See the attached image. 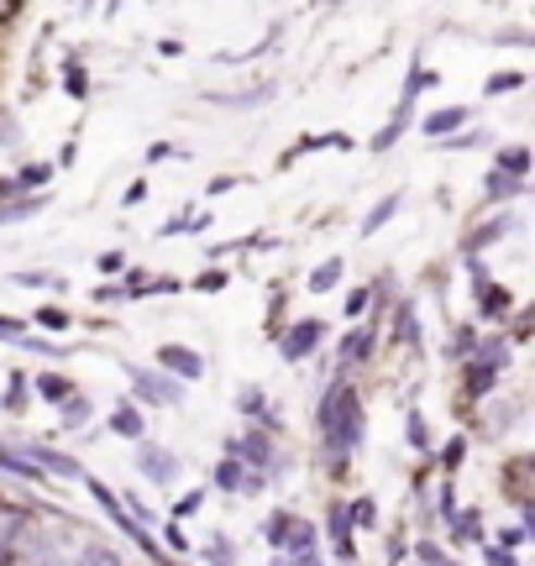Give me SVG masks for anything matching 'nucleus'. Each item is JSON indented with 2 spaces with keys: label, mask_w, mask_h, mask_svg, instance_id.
<instances>
[{
  "label": "nucleus",
  "mask_w": 535,
  "mask_h": 566,
  "mask_svg": "<svg viewBox=\"0 0 535 566\" xmlns=\"http://www.w3.org/2000/svg\"><path fill=\"white\" fill-rule=\"evenodd\" d=\"M16 11H22V0H0V22H11Z\"/></svg>",
  "instance_id": "obj_48"
},
{
  "label": "nucleus",
  "mask_w": 535,
  "mask_h": 566,
  "mask_svg": "<svg viewBox=\"0 0 535 566\" xmlns=\"http://www.w3.org/2000/svg\"><path fill=\"white\" fill-rule=\"evenodd\" d=\"M331 540H336V551H341V556H352V514H347L341 504L331 508Z\"/></svg>",
  "instance_id": "obj_17"
},
{
  "label": "nucleus",
  "mask_w": 535,
  "mask_h": 566,
  "mask_svg": "<svg viewBox=\"0 0 535 566\" xmlns=\"http://www.w3.org/2000/svg\"><path fill=\"white\" fill-rule=\"evenodd\" d=\"M163 536H169V545H174V551H184V545H189V540H184V530H178V525H169Z\"/></svg>",
  "instance_id": "obj_47"
},
{
  "label": "nucleus",
  "mask_w": 535,
  "mask_h": 566,
  "mask_svg": "<svg viewBox=\"0 0 535 566\" xmlns=\"http://www.w3.org/2000/svg\"><path fill=\"white\" fill-rule=\"evenodd\" d=\"M347 514H352V525H368V530H373V519H378V508L368 504V499H362V504H352Z\"/></svg>",
  "instance_id": "obj_34"
},
{
  "label": "nucleus",
  "mask_w": 535,
  "mask_h": 566,
  "mask_svg": "<svg viewBox=\"0 0 535 566\" xmlns=\"http://www.w3.org/2000/svg\"><path fill=\"white\" fill-rule=\"evenodd\" d=\"M341 273H347V263H341V257H326L321 268L310 273V289H315V294H331V289L341 284Z\"/></svg>",
  "instance_id": "obj_16"
},
{
  "label": "nucleus",
  "mask_w": 535,
  "mask_h": 566,
  "mask_svg": "<svg viewBox=\"0 0 535 566\" xmlns=\"http://www.w3.org/2000/svg\"><path fill=\"white\" fill-rule=\"evenodd\" d=\"M37 326H48V330H63V326H69V315H63V310H42V315H37Z\"/></svg>",
  "instance_id": "obj_37"
},
{
  "label": "nucleus",
  "mask_w": 535,
  "mask_h": 566,
  "mask_svg": "<svg viewBox=\"0 0 535 566\" xmlns=\"http://www.w3.org/2000/svg\"><path fill=\"white\" fill-rule=\"evenodd\" d=\"M32 462H37L42 473H59V477L85 482V467H79V462H69V456H59V451H48V446H32Z\"/></svg>",
  "instance_id": "obj_11"
},
{
  "label": "nucleus",
  "mask_w": 535,
  "mask_h": 566,
  "mask_svg": "<svg viewBox=\"0 0 535 566\" xmlns=\"http://www.w3.org/2000/svg\"><path fill=\"white\" fill-rule=\"evenodd\" d=\"M420 556H425V562H431V566H457V562H446V556H441V551H436V545H420Z\"/></svg>",
  "instance_id": "obj_45"
},
{
  "label": "nucleus",
  "mask_w": 535,
  "mask_h": 566,
  "mask_svg": "<svg viewBox=\"0 0 535 566\" xmlns=\"http://www.w3.org/2000/svg\"><path fill=\"white\" fill-rule=\"evenodd\" d=\"M505 362H509V341H488V347H483V352L468 362V393H473V399H483L488 388L499 383Z\"/></svg>",
  "instance_id": "obj_3"
},
{
  "label": "nucleus",
  "mask_w": 535,
  "mask_h": 566,
  "mask_svg": "<svg viewBox=\"0 0 535 566\" xmlns=\"http://www.w3.org/2000/svg\"><path fill=\"white\" fill-rule=\"evenodd\" d=\"M394 210H399V194H388L384 205L373 210V215H368V221H362V237H373V231H378V226H384L388 215H394Z\"/></svg>",
  "instance_id": "obj_23"
},
{
  "label": "nucleus",
  "mask_w": 535,
  "mask_h": 566,
  "mask_svg": "<svg viewBox=\"0 0 535 566\" xmlns=\"http://www.w3.org/2000/svg\"><path fill=\"white\" fill-rule=\"evenodd\" d=\"M520 85H525V74H514V68H509V74H494V79L483 85V95H509V90H520Z\"/></svg>",
  "instance_id": "obj_24"
},
{
  "label": "nucleus",
  "mask_w": 535,
  "mask_h": 566,
  "mask_svg": "<svg viewBox=\"0 0 535 566\" xmlns=\"http://www.w3.org/2000/svg\"><path fill=\"white\" fill-rule=\"evenodd\" d=\"M436 79H441V74H436V68H415V74H410V79H405V95H399V100H410V105H415V100H420V90H431V85H436Z\"/></svg>",
  "instance_id": "obj_21"
},
{
  "label": "nucleus",
  "mask_w": 535,
  "mask_h": 566,
  "mask_svg": "<svg viewBox=\"0 0 535 566\" xmlns=\"http://www.w3.org/2000/svg\"><path fill=\"white\" fill-rule=\"evenodd\" d=\"M63 90L74 95V100H85V95H89V79H85V68H79V63H69V74H63Z\"/></svg>",
  "instance_id": "obj_25"
},
{
  "label": "nucleus",
  "mask_w": 535,
  "mask_h": 566,
  "mask_svg": "<svg viewBox=\"0 0 535 566\" xmlns=\"http://www.w3.org/2000/svg\"><path fill=\"white\" fill-rule=\"evenodd\" d=\"M200 504H206V493H189V499H178V508H174V514H178V519H184V514H195V508H200Z\"/></svg>",
  "instance_id": "obj_42"
},
{
  "label": "nucleus",
  "mask_w": 535,
  "mask_h": 566,
  "mask_svg": "<svg viewBox=\"0 0 535 566\" xmlns=\"http://www.w3.org/2000/svg\"><path fill=\"white\" fill-rule=\"evenodd\" d=\"M85 482H89V477H85ZM89 493H95V499H100V508H105V514H111V519H116V525H121V536H132V540H137V545H142V551H148V556H152V562H158V540L148 536V525H137V514H132V508L121 504V499H116V493H111V488H100V482H89Z\"/></svg>",
  "instance_id": "obj_4"
},
{
  "label": "nucleus",
  "mask_w": 535,
  "mask_h": 566,
  "mask_svg": "<svg viewBox=\"0 0 535 566\" xmlns=\"http://www.w3.org/2000/svg\"><path fill=\"white\" fill-rule=\"evenodd\" d=\"M111 430H116V436H126V441H142V430H148V425H142V410H137V404H116Z\"/></svg>",
  "instance_id": "obj_14"
},
{
  "label": "nucleus",
  "mask_w": 535,
  "mask_h": 566,
  "mask_svg": "<svg viewBox=\"0 0 535 566\" xmlns=\"http://www.w3.org/2000/svg\"><path fill=\"white\" fill-rule=\"evenodd\" d=\"M405 430H410V446H415V451L431 446V436H425V419H420V410H410V419H405Z\"/></svg>",
  "instance_id": "obj_28"
},
{
  "label": "nucleus",
  "mask_w": 535,
  "mask_h": 566,
  "mask_svg": "<svg viewBox=\"0 0 535 566\" xmlns=\"http://www.w3.org/2000/svg\"><path fill=\"white\" fill-rule=\"evenodd\" d=\"M37 393H42V399H69L74 388H69V378H53V373H48V378H37Z\"/></svg>",
  "instance_id": "obj_27"
},
{
  "label": "nucleus",
  "mask_w": 535,
  "mask_h": 566,
  "mask_svg": "<svg viewBox=\"0 0 535 566\" xmlns=\"http://www.w3.org/2000/svg\"><path fill=\"white\" fill-rule=\"evenodd\" d=\"M126 268V257L121 252H100V273H121Z\"/></svg>",
  "instance_id": "obj_39"
},
{
  "label": "nucleus",
  "mask_w": 535,
  "mask_h": 566,
  "mask_svg": "<svg viewBox=\"0 0 535 566\" xmlns=\"http://www.w3.org/2000/svg\"><path fill=\"white\" fill-rule=\"evenodd\" d=\"M399 341H410V347H420V320H415V310H410V304L399 310Z\"/></svg>",
  "instance_id": "obj_26"
},
{
  "label": "nucleus",
  "mask_w": 535,
  "mask_h": 566,
  "mask_svg": "<svg viewBox=\"0 0 535 566\" xmlns=\"http://www.w3.org/2000/svg\"><path fill=\"white\" fill-rule=\"evenodd\" d=\"M27 320H16V315H0V341H22V336H27Z\"/></svg>",
  "instance_id": "obj_32"
},
{
  "label": "nucleus",
  "mask_w": 535,
  "mask_h": 566,
  "mask_svg": "<svg viewBox=\"0 0 535 566\" xmlns=\"http://www.w3.org/2000/svg\"><path fill=\"white\" fill-rule=\"evenodd\" d=\"M263 482L268 477H258L252 467H241L237 456H226V462L215 467V488H221V493H258Z\"/></svg>",
  "instance_id": "obj_8"
},
{
  "label": "nucleus",
  "mask_w": 535,
  "mask_h": 566,
  "mask_svg": "<svg viewBox=\"0 0 535 566\" xmlns=\"http://www.w3.org/2000/svg\"><path fill=\"white\" fill-rule=\"evenodd\" d=\"M368 357H373V330L362 326V330H352V336L341 341V367H362Z\"/></svg>",
  "instance_id": "obj_13"
},
{
  "label": "nucleus",
  "mask_w": 535,
  "mask_h": 566,
  "mask_svg": "<svg viewBox=\"0 0 535 566\" xmlns=\"http://www.w3.org/2000/svg\"><path fill=\"white\" fill-rule=\"evenodd\" d=\"M237 410H241V415H252V419H263V425H273L263 388H241V393H237Z\"/></svg>",
  "instance_id": "obj_18"
},
{
  "label": "nucleus",
  "mask_w": 535,
  "mask_h": 566,
  "mask_svg": "<svg viewBox=\"0 0 535 566\" xmlns=\"http://www.w3.org/2000/svg\"><path fill=\"white\" fill-rule=\"evenodd\" d=\"M410 116H415V105H410V100H399V111H394V121H388L384 131H378V142H373V148H378V152L394 148V142H399V131L410 126Z\"/></svg>",
  "instance_id": "obj_15"
},
{
  "label": "nucleus",
  "mask_w": 535,
  "mask_h": 566,
  "mask_svg": "<svg viewBox=\"0 0 535 566\" xmlns=\"http://www.w3.org/2000/svg\"><path fill=\"white\" fill-rule=\"evenodd\" d=\"M315 419H321V441H326L331 467H347L352 451L362 446V399H357V388L352 383H331Z\"/></svg>",
  "instance_id": "obj_1"
},
{
  "label": "nucleus",
  "mask_w": 535,
  "mask_h": 566,
  "mask_svg": "<svg viewBox=\"0 0 535 566\" xmlns=\"http://www.w3.org/2000/svg\"><path fill=\"white\" fill-rule=\"evenodd\" d=\"M488 566H514V556H509L505 545H499V551H494V545H488Z\"/></svg>",
  "instance_id": "obj_46"
},
{
  "label": "nucleus",
  "mask_w": 535,
  "mask_h": 566,
  "mask_svg": "<svg viewBox=\"0 0 535 566\" xmlns=\"http://www.w3.org/2000/svg\"><path fill=\"white\" fill-rule=\"evenodd\" d=\"M273 566H321V562H315V551H299V556H278Z\"/></svg>",
  "instance_id": "obj_38"
},
{
  "label": "nucleus",
  "mask_w": 535,
  "mask_h": 566,
  "mask_svg": "<svg viewBox=\"0 0 535 566\" xmlns=\"http://www.w3.org/2000/svg\"><path fill=\"white\" fill-rule=\"evenodd\" d=\"M16 284H22V289H42V284H53V278H48V273H16Z\"/></svg>",
  "instance_id": "obj_40"
},
{
  "label": "nucleus",
  "mask_w": 535,
  "mask_h": 566,
  "mask_svg": "<svg viewBox=\"0 0 535 566\" xmlns=\"http://www.w3.org/2000/svg\"><path fill=\"white\" fill-rule=\"evenodd\" d=\"M142 200H148V184H132V189H126V200H121V205H142Z\"/></svg>",
  "instance_id": "obj_44"
},
{
  "label": "nucleus",
  "mask_w": 535,
  "mask_h": 566,
  "mask_svg": "<svg viewBox=\"0 0 535 566\" xmlns=\"http://www.w3.org/2000/svg\"><path fill=\"white\" fill-rule=\"evenodd\" d=\"M462 451H468L462 441H451V446L441 451V467H446V473H457V467H462Z\"/></svg>",
  "instance_id": "obj_36"
},
{
  "label": "nucleus",
  "mask_w": 535,
  "mask_h": 566,
  "mask_svg": "<svg viewBox=\"0 0 535 566\" xmlns=\"http://www.w3.org/2000/svg\"><path fill=\"white\" fill-rule=\"evenodd\" d=\"M79 566H121L116 551H105V545H89L85 556H79Z\"/></svg>",
  "instance_id": "obj_31"
},
{
  "label": "nucleus",
  "mask_w": 535,
  "mask_h": 566,
  "mask_svg": "<svg viewBox=\"0 0 535 566\" xmlns=\"http://www.w3.org/2000/svg\"><path fill=\"white\" fill-rule=\"evenodd\" d=\"M232 456H237L241 467H252L258 477H268V473H278V451H273V436L268 430H247L241 441H232Z\"/></svg>",
  "instance_id": "obj_5"
},
{
  "label": "nucleus",
  "mask_w": 535,
  "mask_h": 566,
  "mask_svg": "<svg viewBox=\"0 0 535 566\" xmlns=\"http://www.w3.org/2000/svg\"><path fill=\"white\" fill-rule=\"evenodd\" d=\"M63 425H69V430H74V425H89V404L79 399V393L63 399Z\"/></svg>",
  "instance_id": "obj_22"
},
{
  "label": "nucleus",
  "mask_w": 535,
  "mask_h": 566,
  "mask_svg": "<svg viewBox=\"0 0 535 566\" xmlns=\"http://www.w3.org/2000/svg\"><path fill=\"white\" fill-rule=\"evenodd\" d=\"M132 383H137V393H142L148 404H178V399H184V388H178L174 378L148 373V367H132Z\"/></svg>",
  "instance_id": "obj_7"
},
{
  "label": "nucleus",
  "mask_w": 535,
  "mask_h": 566,
  "mask_svg": "<svg viewBox=\"0 0 535 566\" xmlns=\"http://www.w3.org/2000/svg\"><path fill=\"white\" fill-rule=\"evenodd\" d=\"M158 367H169L174 378H206V357L195 347H178V341H163L158 347Z\"/></svg>",
  "instance_id": "obj_6"
},
{
  "label": "nucleus",
  "mask_w": 535,
  "mask_h": 566,
  "mask_svg": "<svg viewBox=\"0 0 535 566\" xmlns=\"http://www.w3.org/2000/svg\"><path fill=\"white\" fill-rule=\"evenodd\" d=\"M32 210H42V200H16V205H0V226H5V221H22V215H32Z\"/></svg>",
  "instance_id": "obj_30"
},
{
  "label": "nucleus",
  "mask_w": 535,
  "mask_h": 566,
  "mask_svg": "<svg viewBox=\"0 0 535 566\" xmlns=\"http://www.w3.org/2000/svg\"><path fill=\"white\" fill-rule=\"evenodd\" d=\"M368 299H373V289H357V294L347 299V310H352V315H362V310H368Z\"/></svg>",
  "instance_id": "obj_43"
},
{
  "label": "nucleus",
  "mask_w": 535,
  "mask_h": 566,
  "mask_svg": "<svg viewBox=\"0 0 535 566\" xmlns=\"http://www.w3.org/2000/svg\"><path fill=\"white\" fill-rule=\"evenodd\" d=\"M268 540L278 545V556H299V551H315V525H304L299 514H273Z\"/></svg>",
  "instance_id": "obj_2"
},
{
  "label": "nucleus",
  "mask_w": 535,
  "mask_h": 566,
  "mask_svg": "<svg viewBox=\"0 0 535 566\" xmlns=\"http://www.w3.org/2000/svg\"><path fill=\"white\" fill-rule=\"evenodd\" d=\"M0 467H5V473H16V477H27V482H37V477H42V467H37L32 456H11L5 446H0Z\"/></svg>",
  "instance_id": "obj_20"
},
{
  "label": "nucleus",
  "mask_w": 535,
  "mask_h": 566,
  "mask_svg": "<svg viewBox=\"0 0 535 566\" xmlns=\"http://www.w3.org/2000/svg\"><path fill=\"white\" fill-rule=\"evenodd\" d=\"M468 105H446V111H436V116H425V137H446V131H462L468 126Z\"/></svg>",
  "instance_id": "obj_12"
},
{
  "label": "nucleus",
  "mask_w": 535,
  "mask_h": 566,
  "mask_svg": "<svg viewBox=\"0 0 535 566\" xmlns=\"http://www.w3.org/2000/svg\"><path fill=\"white\" fill-rule=\"evenodd\" d=\"M321 320H299L295 330H289V336H284V341H278V352H284V362H304L310 357V352H315V347H321Z\"/></svg>",
  "instance_id": "obj_9"
},
{
  "label": "nucleus",
  "mask_w": 535,
  "mask_h": 566,
  "mask_svg": "<svg viewBox=\"0 0 535 566\" xmlns=\"http://www.w3.org/2000/svg\"><path fill=\"white\" fill-rule=\"evenodd\" d=\"M499 174H509V179H525V174H531V152H525V148H505V152H499Z\"/></svg>",
  "instance_id": "obj_19"
},
{
  "label": "nucleus",
  "mask_w": 535,
  "mask_h": 566,
  "mask_svg": "<svg viewBox=\"0 0 535 566\" xmlns=\"http://www.w3.org/2000/svg\"><path fill=\"white\" fill-rule=\"evenodd\" d=\"M488 194H520V179H509V174H488Z\"/></svg>",
  "instance_id": "obj_33"
},
{
  "label": "nucleus",
  "mask_w": 535,
  "mask_h": 566,
  "mask_svg": "<svg viewBox=\"0 0 535 566\" xmlns=\"http://www.w3.org/2000/svg\"><path fill=\"white\" fill-rule=\"evenodd\" d=\"M137 467H142V477H152V482H163V488H169V482L178 477V456L148 446V451H137Z\"/></svg>",
  "instance_id": "obj_10"
},
{
  "label": "nucleus",
  "mask_w": 535,
  "mask_h": 566,
  "mask_svg": "<svg viewBox=\"0 0 535 566\" xmlns=\"http://www.w3.org/2000/svg\"><path fill=\"white\" fill-rule=\"evenodd\" d=\"M16 184H22V189H37V184H48V168H27Z\"/></svg>",
  "instance_id": "obj_41"
},
{
  "label": "nucleus",
  "mask_w": 535,
  "mask_h": 566,
  "mask_svg": "<svg viewBox=\"0 0 535 566\" xmlns=\"http://www.w3.org/2000/svg\"><path fill=\"white\" fill-rule=\"evenodd\" d=\"M195 289H206V294H221V289H226V273H200V278H195Z\"/></svg>",
  "instance_id": "obj_35"
},
{
  "label": "nucleus",
  "mask_w": 535,
  "mask_h": 566,
  "mask_svg": "<svg viewBox=\"0 0 535 566\" xmlns=\"http://www.w3.org/2000/svg\"><path fill=\"white\" fill-rule=\"evenodd\" d=\"M451 525H457V540H477V514L468 508V514H446Z\"/></svg>",
  "instance_id": "obj_29"
}]
</instances>
